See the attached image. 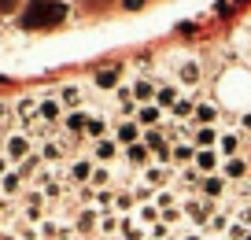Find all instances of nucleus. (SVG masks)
Returning a JSON list of instances; mask_svg holds the SVG:
<instances>
[{
    "label": "nucleus",
    "instance_id": "nucleus-1",
    "mask_svg": "<svg viewBox=\"0 0 251 240\" xmlns=\"http://www.w3.org/2000/svg\"><path fill=\"white\" fill-rule=\"evenodd\" d=\"M63 19H67V4H59V0H37V4L26 11L23 23L26 26H59Z\"/></svg>",
    "mask_w": 251,
    "mask_h": 240
},
{
    "label": "nucleus",
    "instance_id": "nucleus-2",
    "mask_svg": "<svg viewBox=\"0 0 251 240\" xmlns=\"http://www.w3.org/2000/svg\"><path fill=\"white\" fill-rule=\"evenodd\" d=\"M4 155H8V163H23L26 155H30V137H26V133H8Z\"/></svg>",
    "mask_w": 251,
    "mask_h": 240
},
{
    "label": "nucleus",
    "instance_id": "nucleus-3",
    "mask_svg": "<svg viewBox=\"0 0 251 240\" xmlns=\"http://www.w3.org/2000/svg\"><path fill=\"white\" fill-rule=\"evenodd\" d=\"M144 144H148V152H155L159 163H170V159H174V148L166 144V137H163L159 130H151L148 137H144Z\"/></svg>",
    "mask_w": 251,
    "mask_h": 240
},
{
    "label": "nucleus",
    "instance_id": "nucleus-4",
    "mask_svg": "<svg viewBox=\"0 0 251 240\" xmlns=\"http://www.w3.org/2000/svg\"><path fill=\"white\" fill-rule=\"evenodd\" d=\"M0 192H4V196H19V192H23V174H19V170L0 174Z\"/></svg>",
    "mask_w": 251,
    "mask_h": 240
},
{
    "label": "nucleus",
    "instance_id": "nucleus-5",
    "mask_svg": "<svg viewBox=\"0 0 251 240\" xmlns=\"http://www.w3.org/2000/svg\"><path fill=\"white\" fill-rule=\"evenodd\" d=\"M177 81H181V85H196V81H200V63H192V59L181 63V67H177Z\"/></svg>",
    "mask_w": 251,
    "mask_h": 240
},
{
    "label": "nucleus",
    "instance_id": "nucleus-6",
    "mask_svg": "<svg viewBox=\"0 0 251 240\" xmlns=\"http://www.w3.org/2000/svg\"><path fill=\"white\" fill-rule=\"evenodd\" d=\"M148 144H141V140H137V144H126V159H129V163H133V166H144V163H148Z\"/></svg>",
    "mask_w": 251,
    "mask_h": 240
},
{
    "label": "nucleus",
    "instance_id": "nucleus-7",
    "mask_svg": "<svg viewBox=\"0 0 251 240\" xmlns=\"http://www.w3.org/2000/svg\"><path fill=\"white\" fill-rule=\"evenodd\" d=\"M93 155H96V159H100V163H111V159H115V155H118V148H115V140H107V137H103V140H96Z\"/></svg>",
    "mask_w": 251,
    "mask_h": 240
},
{
    "label": "nucleus",
    "instance_id": "nucleus-8",
    "mask_svg": "<svg viewBox=\"0 0 251 240\" xmlns=\"http://www.w3.org/2000/svg\"><path fill=\"white\" fill-rule=\"evenodd\" d=\"M137 137H141V126L137 122H118V140L122 144H137Z\"/></svg>",
    "mask_w": 251,
    "mask_h": 240
},
{
    "label": "nucleus",
    "instance_id": "nucleus-9",
    "mask_svg": "<svg viewBox=\"0 0 251 240\" xmlns=\"http://www.w3.org/2000/svg\"><path fill=\"white\" fill-rule=\"evenodd\" d=\"M59 100H63V107H78V104H81V89L78 85H63Z\"/></svg>",
    "mask_w": 251,
    "mask_h": 240
},
{
    "label": "nucleus",
    "instance_id": "nucleus-10",
    "mask_svg": "<svg viewBox=\"0 0 251 240\" xmlns=\"http://www.w3.org/2000/svg\"><path fill=\"white\" fill-rule=\"evenodd\" d=\"M63 126H67L71 133H81V130L89 126V115H81V111H71V115L63 118Z\"/></svg>",
    "mask_w": 251,
    "mask_h": 240
},
{
    "label": "nucleus",
    "instance_id": "nucleus-11",
    "mask_svg": "<svg viewBox=\"0 0 251 240\" xmlns=\"http://www.w3.org/2000/svg\"><path fill=\"white\" fill-rule=\"evenodd\" d=\"M155 122H163V115H159V107H155V104L141 107V115H137V126H155Z\"/></svg>",
    "mask_w": 251,
    "mask_h": 240
},
{
    "label": "nucleus",
    "instance_id": "nucleus-12",
    "mask_svg": "<svg viewBox=\"0 0 251 240\" xmlns=\"http://www.w3.org/2000/svg\"><path fill=\"white\" fill-rule=\"evenodd\" d=\"M41 159H45V163H59V159H63V144H55V140H45V148H41Z\"/></svg>",
    "mask_w": 251,
    "mask_h": 240
},
{
    "label": "nucleus",
    "instance_id": "nucleus-13",
    "mask_svg": "<svg viewBox=\"0 0 251 240\" xmlns=\"http://www.w3.org/2000/svg\"><path fill=\"white\" fill-rule=\"evenodd\" d=\"M192 155H196V148L188 144V140H181V144H174V163H192Z\"/></svg>",
    "mask_w": 251,
    "mask_h": 240
},
{
    "label": "nucleus",
    "instance_id": "nucleus-14",
    "mask_svg": "<svg viewBox=\"0 0 251 240\" xmlns=\"http://www.w3.org/2000/svg\"><path fill=\"white\" fill-rule=\"evenodd\" d=\"M196 166L200 170H214V166H218V155H214L211 148H203V152H196Z\"/></svg>",
    "mask_w": 251,
    "mask_h": 240
},
{
    "label": "nucleus",
    "instance_id": "nucleus-15",
    "mask_svg": "<svg viewBox=\"0 0 251 240\" xmlns=\"http://www.w3.org/2000/svg\"><path fill=\"white\" fill-rule=\"evenodd\" d=\"M155 100H159V107H174V104H177V89L174 85H163L155 93Z\"/></svg>",
    "mask_w": 251,
    "mask_h": 240
},
{
    "label": "nucleus",
    "instance_id": "nucleus-16",
    "mask_svg": "<svg viewBox=\"0 0 251 240\" xmlns=\"http://www.w3.org/2000/svg\"><path fill=\"white\" fill-rule=\"evenodd\" d=\"M37 118H45V122H55V118H59V104H55V100H41Z\"/></svg>",
    "mask_w": 251,
    "mask_h": 240
},
{
    "label": "nucleus",
    "instance_id": "nucleus-17",
    "mask_svg": "<svg viewBox=\"0 0 251 240\" xmlns=\"http://www.w3.org/2000/svg\"><path fill=\"white\" fill-rule=\"evenodd\" d=\"M203 192L207 196H222L226 192V178H203Z\"/></svg>",
    "mask_w": 251,
    "mask_h": 240
},
{
    "label": "nucleus",
    "instance_id": "nucleus-18",
    "mask_svg": "<svg viewBox=\"0 0 251 240\" xmlns=\"http://www.w3.org/2000/svg\"><path fill=\"white\" fill-rule=\"evenodd\" d=\"M115 78H118V70H115V67L96 70V85H100V89H111V85H115Z\"/></svg>",
    "mask_w": 251,
    "mask_h": 240
},
{
    "label": "nucleus",
    "instance_id": "nucleus-19",
    "mask_svg": "<svg viewBox=\"0 0 251 240\" xmlns=\"http://www.w3.org/2000/svg\"><path fill=\"white\" fill-rule=\"evenodd\" d=\"M96 214H100V211H93V207H85V211H81V214H78V229H93V225H96Z\"/></svg>",
    "mask_w": 251,
    "mask_h": 240
},
{
    "label": "nucleus",
    "instance_id": "nucleus-20",
    "mask_svg": "<svg viewBox=\"0 0 251 240\" xmlns=\"http://www.w3.org/2000/svg\"><path fill=\"white\" fill-rule=\"evenodd\" d=\"M133 96H137V100H151V96H155V85H151V81H137Z\"/></svg>",
    "mask_w": 251,
    "mask_h": 240
},
{
    "label": "nucleus",
    "instance_id": "nucleus-21",
    "mask_svg": "<svg viewBox=\"0 0 251 240\" xmlns=\"http://www.w3.org/2000/svg\"><path fill=\"white\" fill-rule=\"evenodd\" d=\"M89 185H93V188H103V185H111V170H103V166H100V170H93Z\"/></svg>",
    "mask_w": 251,
    "mask_h": 240
},
{
    "label": "nucleus",
    "instance_id": "nucleus-22",
    "mask_svg": "<svg viewBox=\"0 0 251 240\" xmlns=\"http://www.w3.org/2000/svg\"><path fill=\"white\" fill-rule=\"evenodd\" d=\"M89 133H93L96 140H103V133H107V122H103V118H89V126H85Z\"/></svg>",
    "mask_w": 251,
    "mask_h": 240
},
{
    "label": "nucleus",
    "instance_id": "nucleus-23",
    "mask_svg": "<svg viewBox=\"0 0 251 240\" xmlns=\"http://www.w3.org/2000/svg\"><path fill=\"white\" fill-rule=\"evenodd\" d=\"M196 144H200V148H211V144H214V130H211V126H203V130L196 133Z\"/></svg>",
    "mask_w": 251,
    "mask_h": 240
},
{
    "label": "nucleus",
    "instance_id": "nucleus-24",
    "mask_svg": "<svg viewBox=\"0 0 251 240\" xmlns=\"http://www.w3.org/2000/svg\"><path fill=\"white\" fill-rule=\"evenodd\" d=\"M226 174L229 178H244V174H248V166L240 163V159H229V166H226Z\"/></svg>",
    "mask_w": 251,
    "mask_h": 240
},
{
    "label": "nucleus",
    "instance_id": "nucleus-25",
    "mask_svg": "<svg viewBox=\"0 0 251 240\" xmlns=\"http://www.w3.org/2000/svg\"><path fill=\"white\" fill-rule=\"evenodd\" d=\"M122 237H126V240H141V229H137V225L126 218V222H122Z\"/></svg>",
    "mask_w": 251,
    "mask_h": 240
},
{
    "label": "nucleus",
    "instance_id": "nucleus-26",
    "mask_svg": "<svg viewBox=\"0 0 251 240\" xmlns=\"http://www.w3.org/2000/svg\"><path fill=\"white\" fill-rule=\"evenodd\" d=\"M74 178H78V181H89V178H93V166H89V163H74Z\"/></svg>",
    "mask_w": 251,
    "mask_h": 240
},
{
    "label": "nucleus",
    "instance_id": "nucleus-27",
    "mask_svg": "<svg viewBox=\"0 0 251 240\" xmlns=\"http://www.w3.org/2000/svg\"><path fill=\"white\" fill-rule=\"evenodd\" d=\"M100 229H103V233H115V229H118V218L111 214V211H103V222H100Z\"/></svg>",
    "mask_w": 251,
    "mask_h": 240
},
{
    "label": "nucleus",
    "instance_id": "nucleus-28",
    "mask_svg": "<svg viewBox=\"0 0 251 240\" xmlns=\"http://www.w3.org/2000/svg\"><path fill=\"white\" fill-rule=\"evenodd\" d=\"M222 155H236V137H233V133L222 137Z\"/></svg>",
    "mask_w": 251,
    "mask_h": 240
},
{
    "label": "nucleus",
    "instance_id": "nucleus-29",
    "mask_svg": "<svg viewBox=\"0 0 251 240\" xmlns=\"http://www.w3.org/2000/svg\"><path fill=\"white\" fill-rule=\"evenodd\" d=\"M151 240H170V229H166V222H155V225H151Z\"/></svg>",
    "mask_w": 251,
    "mask_h": 240
},
{
    "label": "nucleus",
    "instance_id": "nucleus-30",
    "mask_svg": "<svg viewBox=\"0 0 251 240\" xmlns=\"http://www.w3.org/2000/svg\"><path fill=\"white\" fill-rule=\"evenodd\" d=\"M115 207L118 211H129V207H133V196H129V192H118L115 196Z\"/></svg>",
    "mask_w": 251,
    "mask_h": 240
},
{
    "label": "nucleus",
    "instance_id": "nucleus-31",
    "mask_svg": "<svg viewBox=\"0 0 251 240\" xmlns=\"http://www.w3.org/2000/svg\"><path fill=\"white\" fill-rule=\"evenodd\" d=\"M214 115H218V111H214V107H207V104H203V107L196 111V118H200V122H207V126L214 122Z\"/></svg>",
    "mask_w": 251,
    "mask_h": 240
},
{
    "label": "nucleus",
    "instance_id": "nucleus-32",
    "mask_svg": "<svg viewBox=\"0 0 251 240\" xmlns=\"http://www.w3.org/2000/svg\"><path fill=\"white\" fill-rule=\"evenodd\" d=\"M148 185H151V188L166 185V174H163V170H148Z\"/></svg>",
    "mask_w": 251,
    "mask_h": 240
},
{
    "label": "nucleus",
    "instance_id": "nucleus-33",
    "mask_svg": "<svg viewBox=\"0 0 251 240\" xmlns=\"http://www.w3.org/2000/svg\"><path fill=\"white\" fill-rule=\"evenodd\" d=\"M174 115H177V118L192 115V104H188V100H177V104H174Z\"/></svg>",
    "mask_w": 251,
    "mask_h": 240
},
{
    "label": "nucleus",
    "instance_id": "nucleus-34",
    "mask_svg": "<svg viewBox=\"0 0 251 240\" xmlns=\"http://www.w3.org/2000/svg\"><path fill=\"white\" fill-rule=\"evenodd\" d=\"M177 218H181V211H177V207H166V211H163V222H166V225L177 222Z\"/></svg>",
    "mask_w": 251,
    "mask_h": 240
},
{
    "label": "nucleus",
    "instance_id": "nucleus-35",
    "mask_svg": "<svg viewBox=\"0 0 251 240\" xmlns=\"http://www.w3.org/2000/svg\"><path fill=\"white\" fill-rule=\"evenodd\" d=\"M181 181H185V185H188V188H192V185H196V181H200V178H196V170H185V174H181Z\"/></svg>",
    "mask_w": 251,
    "mask_h": 240
},
{
    "label": "nucleus",
    "instance_id": "nucleus-36",
    "mask_svg": "<svg viewBox=\"0 0 251 240\" xmlns=\"http://www.w3.org/2000/svg\"><path fill=\"white\" fill-rule=\"evenodd\" d=\"M211 229H218V233H222V229H226V214H218V218H211Z\"/></svg>",
    "mask_w": 251,
    "mask_h": 240
},
{
    "label": "nucleus",
    "instance_id": "nucleus-37",
    "mask_svg": "<svg viewBox=\"0 0 251 240\" xmlns=\"http://www.w3.org/2000/svg\"><path fill=\"white\" fill-rule=\"evenodd\" d=\"M240 130H244V133H251V115H244V118H240Z\"/></svg>",
    "mask_w": 251,
    "mask_h": 240
},
{
    "label": "nucleus",
    "instance_id": "nucleus-38",
    "mask_svg": "<svg viewBox=\"0 0 251 240\" xmlns=\"http://www.w3.org/2000/svg\"><path fill=\"white\" fill-rule=\"evenodd\" d=\"M122 4H126V8H141L144 0H122Z\"/></svg>",
    "mask_w": 251,
    "mask_h": 240
},
{
    "label": "nucleus",
    "instance_id": "nucleus-39",
    "mask_svg": "<svg viewBox=\"0 0 251 240\" xmlns=\"http://www.w3.org/2000/svg\"><path fill=\"white\" fill-rule=\"evenodd\" d=\"M185 240H203V237H196V233H192V237H185Z\"/></svg>",
    "mask_w": 251,
    "mask_h": 240
},
{
    "label": "nucleus",
    "instance_id": "nucleus-40",
    "mask_svg": "<svg viewBox=\"0 0 251 240\" xmlns=\"http://www.w3.org/2000/svg\"><path fill=\"white\" fill-rule=\"evenodd\" d=\"M0 240H11V237H8V233H0Z\"/></svg>",
    "mask_w": 251,
    "mask_h": 240
},
{
    "label": "nucleus",
    "instance_id": "nucleus-41",
    "mask_svg": "<svg viewBox=\"0 0 251 240\" xmlns=\"http://www.w3.org/2000/svg\"><path fill=\"white\" fill-rule=\"evenodd\" d=\"M240 240H251V233H248V237H240Z\"/></svg>",
    "mask_w": 251,
    "mask_h": 240
}]
</instances>
